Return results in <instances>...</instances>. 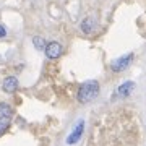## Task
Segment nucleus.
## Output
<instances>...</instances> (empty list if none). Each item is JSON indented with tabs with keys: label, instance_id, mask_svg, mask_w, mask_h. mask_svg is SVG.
<instances>
[{
	"label": "nucleus",
	"instance_id": "6",
	"mask_svg": "<svg viewBox=\"0 0 146 146\" xmlns=\"http://www.w3.org/2000/svg\"><path fill=\"white\" fill-rule=\"evenodd\" d=\"M133 89H135V83L133 81H125L123 84H120L119 88H117V96L119 98H127V96L131 94Z\"/></svg>",
	"mask_w": 146,
	"mask_h": 146
},
{
	"label": "nucleus",
	"instance_id": "3",
	"mask_svg": "<svg viewBox=\"0 0 146 146\" xmlns=\"http://www.w3.org/2000/svg\"><path fill=\"white\" fill-rule=\"evenodd\" d=\"M131 60H133V52H130V54H127V55H123V57L114 60L112 65H110V68H112L114 72H123V70H127V68L130 67Z\"/></svg>",
	"mask_w": 146,
	"mask_h": 146
},
{
	"label": "nucleus",
	"instance_id": "10",
	"mask_svg": "<svg viewBox=\"0 0 146 146\" xmlns=\"http://www.w3.org/2000/svg\"><path fill=\"white\" fill-rule=\"evenodd\" d=\"M5 36H7V29L0 25V37H5Z\"/></svg>",
	"mask_w": 146,
	"mask_h": 146
},
{
	"label": "nucleus",
	"instance_id": "1",
	"mask_svg": "<svg viewBox=\"0 0 146 146\" xmlns=\"http://www.w3.org/2000/svg\"><path fill=\"white\" fill-rule=\"evenodd\" d=\"M99 94V83L94 81V80H89V81H84L78 89V101L81 104H88L91 101H94Z\"/></svg>",
	"mask_w": 146,
	"mask_h": 146
},
{
	"label": "nucleus",
	"instance_id": "7",
	"mask_svg": "<svg viewBox=\"0 0 146 146\" xmlns=\"http://www.w3.org/2000/svg\"><path fill=\"white\" fill-rule=\"evenodd\" d=\"M2 88H3L5 93H15L16 88H18V80L15 76H7L2 83Z\"/></svg>",
	"mask_w": 146,
	"mask_h": 146
},
{
	"label": "nucleus",
	"instance_id": "8",
	"mask_svg": "<svg viewBox=\"0 0 146 146\" xmlns=\"http://www.w3.org/2000/svg\"><path fill=\"white\" fill-rule=\"evenodd\" d=\"M94 26H96V23H94L93 18H86V20L81 21V31L84 34H91L94 31Z\"/></svg>",
	"mask_w": 146,
	"mask_h": 146
},
{
	"label": "nucleus",
	"instance_id": "5",
	"mask_svg": "<svg viewBox=\"0 0 146 146\" xmlns=\"http://www.w3.org/2000/svg\"><path fill=\"white\" fill-rule=\"evenodd\" d=\"M44 52H46V55L49 58H58L60 55H62V46H60L58 42L52 41V42H49V44L46 46Z\"/></svg>",
	"mask_w": 146,
	"mask_h": 146
},
{
	"label": "nucleus",
	"instance_id": "4",
	"mask_svg": "<svg viewBox=\"0 0 146 146\" xmlns=\"http://www.w3.org/2000/svg\"><path fill=\"white\" fill-rule=\"evenodd\" d=\"M83 130H84V122L83 120H80L78 123L75 125V128H73V131L68 135L67 138V145H75L76 141L81 138V135H83Z\"/></svg>",
	"mask_w": 146,
	"mask_h": 146
},
{
	"label": "nucleus",
	"instance_id": "9",
	"mask_svg": "<svg viewBox=\"0 0 146 146\" xmlns=\"http://www.w3.org/2000/svg\"><path fill=\"white\" fill-rule=\"evenodd\" d=\"M33 44H34V47L36 49H39V50H42V49H46V39L44 37H41V36H34L33 37Z\"/></svg>",
	"mask_w": 146,
	"mask_h": 146
},
{
	"label": "nucleus",
	"instance_id": "2",
	"mask_svg": "<svg viewBox=\"0 0 146 146\" xmlns=\"http://www.w3.org/2000/svg\"><path fill=\"white\" fill-rule=\"evenodd\" d=\"M11 115H13V110L8 104L5 102H0V136L3 135L8 128L11 122Z\"/></svg>",
	"mask_w": 146,
	"mask_h": 146
}]
</instances>
